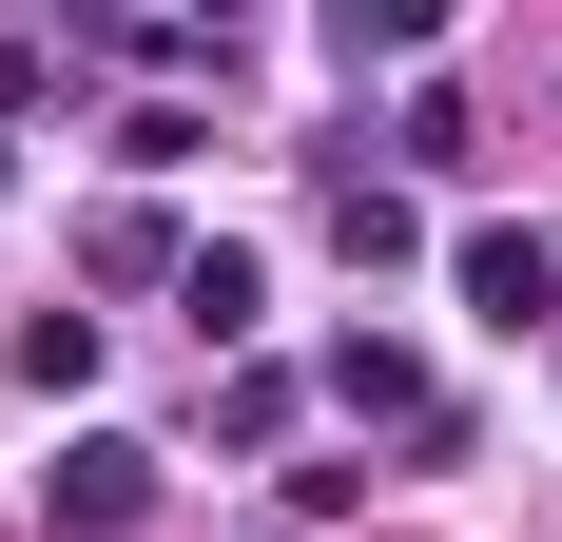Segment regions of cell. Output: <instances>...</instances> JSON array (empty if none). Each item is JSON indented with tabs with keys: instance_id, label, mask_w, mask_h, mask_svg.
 <instances>
[{
	"instance_id": "7a4b0ae2",
	"label": "cell",
	"mask_w": 562,
	"mask_h": 542,
	"mask_svg": "<svg viewBox=\"0 0 562 542\" xmlns=\"http://www.w3.org/2000/svg\"><path fill=\"white\" fill-rule=\"evenodd\" d=\"M447 291H465L485 329H543V310H562V233H524V214H485V233L447 252Z\"/></svg>"
},
{
	"instance_id": "8992f818",
	"label": "cell",
	"mask_w": 562,
	"mask_h": 542,
	"mask_svg": "<svg viewBox=\"0 0 562 542\" xmlns=\"http://www.w3.org/2000/svg\"><path fill=\"white\" fill-rule=\"evenodd\" d=\"M330 252H349V271H407V252H427V214H407L389 174H330Z\"/></svg>"
},
{
	"instance_id": "8fae6325",
	"label": "cell",
	"mask_w": 562,
	"mask_h": 542,
	"mask_svg": "<svg viewBox=\"0 0 562 542\" xmlns=\"http://www.w3.org/2000/svg\"><path fill=\"white\" fill-rule=\"evenodd\" d=\"M272 542H291V523H272Z\"/></svg>"
},
{
	"instance_id": "ba28073f",
	"label": "cell",
	"mask_w": 562,
	"mask_h": 542,
	"mask_svg": "<svg viewBox=\"0 0 562 542\" xmlns=\"http://www.w3.org/2000/svg\"><path fill=\"white\" fill-rule=\"evenodd\" d=\"M427 39H447L427 0H349V20H330V58H427Z\"/></svg>"
},
{
	"instance_id": "9c48e42d",
	"label": "cell",
	"mask_w": 562,
	"mask_h": 542,
	"mask_svg": "<svg viewBox=\"0 0 562 542\" xmlns=\"http://www.w3.org/2000/svg\"><path fill=\"white\" fill-rule=\"evenodd\" d=\"M40 98H58V39H0V136H20Z\"/></svg>"
},
{
	"instance_id": "277c9868",
	"label": "cell",
	"mask_w": 562,
	"mask_h": 542,
	"mask_svg": "<svg viewBox=\"0 0 562 542\" xmlns=\"http://www.w3.org/2000/svg\"><path fill=\"white\" fill-rule=\"evenodd\" d=\"M175 310H194V349H252V329H272V271H252V252L214 233V252L175 271Z\"/></svg>"
},
{
	"instance_id": "3957f363",
	"label": "cell",
	"mask_w": 562,
	"mask_h": 542,
	"mask_svg": "<svg viewBox=\"0 0 562 542\" xmlns=\"http://www.w3.org/2000/svg\"><path fill=\"white\" fill-rule=\"evenodd\" d=\"M330 407H349V427H407V445L447 427V387H427V349H389V329H349V349H330Z\"/></svg>"
},
{
	"instance_id": "30bf717a",
	"label": "cell",
	"mask_w": 562,
	"mask_h": 542,
	"mask_svg": "<svg viewBox=\"0 0 562 542\" xmlns=\"http://www.w3.org/2000/svg\"><path fill=\"white\" fill-rule=\"evenodd\" d=\"M0 194H20V136H0Z\"/></svg>"
},
{
	"instance_id": "5b68a950",
	"label": "cell",
	"mask_w": 562,
	"mask_h": 542,
	"mask_svg": "<svg viewBox=\"0 0 562 542\" xmlns=\"http://www.w3.org/2000/svg\"><path fill=\"white\" fill-rule=\"evenodd\" d=\"M78 271H98V291H175L194 252H175V214H156V194H116V214L78 233Z\"/></svg>"
},
{
	"instance_id": "6da1fadb",
	"label": "cell",
	"mask_w": 562,
	"mask_h": 542,
	"mask_svg": "<svg viewBox=\"0 0 562 542\" xmlns=\"http://www.w3.org/2000/svg\"><path fill=\"white\" fill-rule=\"evenodd\" d=\"M40 523L58 542H136V523H156V445H136V427H78L40 465Z\"/></svg>"
},
{
	"instance_id": "52a82bcc",
	"label": "cell",
	"mask_w": 562,
	"mask_h": 542,
	"mask_svg": "<svg viewBox=\"0 0 562 542\" xmlns=\"http://www.w3.org/2000/svg\"><path fill=\"white\" fill-rule=\"evenodd\" d=\"M20 387L78 407V387H98V310H20Z\"/></svg>"
}]
</instances>
